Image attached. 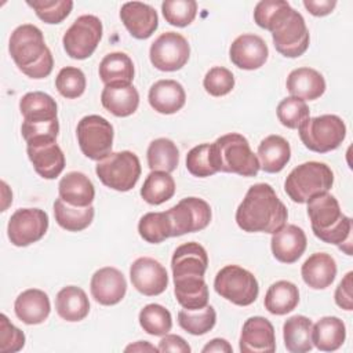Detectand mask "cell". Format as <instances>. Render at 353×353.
<instances>
[{
	"instance_id": "cell-1",
	"label": "cell",
	"mask_w": 353,
	"mask_h": 353,
	"mask_svg": "<svg viewBox=\"0 0 353 353\" xmlns=\"http://www.w3.org/2000/svg\"><path fill=\"white\" fill-rule=\"evenodd\" d=\"M288 212L269 183L252 185L236 210V222L248 233H274L285 225Z\"/></svg>"
},
{
	"instance_id": "cell-2",
	"label": "cell",
	"mask_w": 353,
	"mask_h": 353,
	"mask_svg": "<svg viewBox=\"0 0 353 353\" xmlns=\"http://www.w3.org/2000/svg\"><path fill=\"white\" fill-rule=\"evenodd\" d=\"M8 50L18 69L28 77L44 79L52 72L54 58L37 26L23 23L14 29Z\"/></svg>"
},
{
	"instance_id": "cell-3",
	"label": "cell",
	"mask_w": 353,
	"mask_h": 353,
	"mask_svg": "<svg viewBox=\"0 0 353 353\" xmlns=\"http://www.w3.org/2000/svg\"><path fill=\"white\" fill-rule=\"evenodd\" d=\"M307 215L312 230L324 243L341 247L350 244L352 219L342 214L338 200L328 192L314 196L307 201Z\"/></svg>"
},
{
	"instance_id": "cell-4",
	"label": "cell",
	"mask_w": 353,
	"mask_h": 353,
	"mask_svg": "<svg viewBox=\"0 0 353 353\" xmlns=\"http://www.w3.org/2000/svg\"><path fill=\"white\" fill-rule=\"evenodd\" d=\"M212 163L216 172H232L241 176H256L259 160L250 148L245 137L230 132L211 143Z\"/></svg>"
},
{
	"instance_id": "cell-5",
	"label": "cell",
	"mask_w": 353,
	"mask_h": 353,
	"mask_svg": "<svg viewBox=\"0 0 353 353\" xmlns=\"http://www.w3.org/2000/svg\"><path fill=\"white\" fill-rule=\"evenodd\" d=\"M334 172L320 161H306L295 167L284 182V190L294 203H307L332 188Z\"/></svg>"
},
{
	"instance_id": "cell-6",
	"label": "cell",
	"mask_w": 353,
	"mask_h": 353,
	"mask_svg": "<svg viewBox=\"0 0 353 353\" xmlns=\"http://www.w3.org/2000/svg\"><path fill=\"white\" fill-rule=\"evenodd\" d=\"M269 32L274 48L287 58H298L309 47V30L303 17L290 3L279 12Z\"/></svg>"
},
{
	"instance_id": "cell-7",
	"label": "cell",
	"mask_w": 353,
	"mask_h": 353,
	"mask_svg": "<svg viewBox=\"0 0 353 353\" xmlns=\"http://www.w3.org/2000/svg\"><path fill=\"white\" fill-rule=\"evenodd\" d=\"M298 131L302 143L316 153L336 149L346 137V125L336 114L309 117L298 127Z\"/></svg>"
},
{
	"instance_id": "cell-8",
	"label": "cell",
	"mask_w": 353,
	"mask_h": 353,
	"mask_svg": "<svg viewBox=\"0 0 353 353\" xmlns=\"http://www.w3.org/2000/svg\"><path fill=\"white\" fill-rule=\"evenodd\" d=\"M95 172L105 186L117 192H128L141 176V163L138 156L130 150L112 152L98 161Z\"/></svg>"
},
{
	"instance_id": "cell-9",
	"label": "cell",
	"mask_w": 353,
	"mask_h": 353,
	"mask_svg": "<svg viewBox=\"0 0 353 353\" xmlns=\"http://www.w3.org/2000/svg\"><path fill=\"white\" fill-rule=\"evenodd\" d=\"M214 288L218 295L237 306L254 303L259 294L255 276L237 265L223 266L215 276Z\"/></svg>"
},
{
	"instance_id": "cell-10",
	"label": "cell",
	"mask_w": 353,
	"mask_h": 353,
	"mask_svg": "<svg viewBox=\"0 0 353 353\" xmlns=\"http://www.w3.org/2000/svg\"><path fill=\"white\" fill-rule=\"evenodd\" d=\"M77 141L83 154L91 160L101 161L112 153L113 127L102 116H84L76 128Z\"/></svg>"
},
{
	"instance_id": "cell-11",
	"label": "cell",
	"mask_w": 353,
	"mask_h": 353,
	"mask_svg": "<svg viewBox=\"0 0 353 353\" xmlns=\"http://www.w3.org/2000/svg\"><path fill=\"white\" fill-rule=\"evenodd\" d=\"M102 39V22L95 15H81L74 19L62 37L66 54L73 59L92 55Z\"/></svg>"
},
{
	"instance_id": "cell-12",
	"label": "cell",
	"mask_w": 353,
	"mask_h": 353,
	"mask_svg": "<svg viewBox=\"0 0 353 353\" xmlns=\"http://www.w3.org/2000/svg\"><path fill=\"white\" fill-rule=\"evenodd\" d=\"M171 223V237L203 230L211 221V207L199 197H185L165 211Z\"/></svg>"
},
{
	"instance_id": "cell-13",
	"label": "cell",
	"mask_w": 353,
	"mask_h": 353,
	"mask_svg": "<svg viewBox=\"0 0 353 353\" xmlns=\"http://www.w3.org/2000/svg\"><path fill=\"white\" fill-rule=\"evenodd\" d=\"M190 46L188 40L176 32L161 33L150 46L149 58L152 65L163 72L182 69L189 61Z\"/></svg>"
},
{
	"instance_id": "cell-14",
	"label": "cell",
	"mask_w": 353,
	"mask_h": 353,
	"mask_svg": "<svg viewBox=\"0 0 353 353\" xmlns=\"http://www.w3.org/2000/svg\"><path fill=\"white\" fill-rule=\"evenodd\" d=\"M48 229V215L40 208L17 210L7 226L10 241L15 247H26L39 241Z\"/></svg>"
},
{
	"instance_id": "cell-15",
	"label": "cell",
	"mask_w": 353,
	"mask_h": 353,
	"mask_svg": "<svg viewBox=\"0 0 353 353\" xmlns=\"http://www.w3.org/2000/svg\"><path fill=\"white\" fill-rule=\"evenodd\" d=\"M130 279L137 291L146 296L160 295L168 285L165 268L156 259L141 256L130 268Z\"/></svg>"
},
{
	"instance_id": "cell-16",
	"label": "cell",
	"mask_w": 353,
	"mask_h": 353,
	"mask_svg": "<svg viewBox=\"0 0 353 353\" xmlns=\"http://www.w3.org/2000/svg\"><path fill=\"white\" fill-rule=\"evenodd\" d=\"M239 347L243 353H273L276 350L273 324L262 316L247 319L243 324Z\"/></svg>"
},
{
	"instance_id": "cell-17",
	"label": "cell",
	"mask_w": 353,
	"mask_h": 353,
	"mask_svg": "<svg viewBox=\"0 0 353 353\" xmlns=\"http://www.w3.org/2000/svg\"><path fill=\"white\" fill-rule=\"evenodd\" d=\"M90 290L92 298L98 303L112 306L124 298L127 292V281L119 269L105 266L92 274Z\"/></svg>"
},
{
	"instance_id": "cell-18",
	"label": "cell",
	"mask_w": 353,
	"mask_h": 353,
	"mask_svg": "<svg viewBox=\"0 0 353 353\" xmlns=\"http://www.w3.org/2000/svg\"><path fill=\"white\" fill-rule=\"evenodd\" d=\"M269 55V48L262 37L252 33L240 34L229 48L230 61L240 69L254 70L261 68Z\"/></svg>"
},
{
	"instance_id": "cell-19",
	"label": "cell",
	"mask_w": 353,
	"mask_h": 353,
	"mask_svg": "<svg viewBox=\"0 0 353 353\" xmlns=\"http://www.w3.org/2000/svg\"><path fill=\"white\" fill-rule=\"evenodd\" d=\"M120 19L130 34L138 40L150 37L159 26L156 10L141 1L124 3L120 10Z\"/></svg>"
},
{
	"instance_id": "cell-20",
	"label": "cell",
	"mask_w": 353,
	"mask_h": 353,
	"mask_svg": "<svg viewBox=\"0 0 353 353\" xmlns=\"http://www.w3.org/2000/svg\"><path fill=\"white\" fill-rule=\"evenodd\" d=\"M28 157L34 171L44 179H54L65 168V154L57 141L28 145Z\"/></svg>"
},
{
	"instance_id": "cell-21",
	"label": "cell",
	"mask_w": 353,
	"mask_h": 353,
	"mask_svg": "<svg viewBox=\"0 0 353 353\" xmlns=\"http://www.w3.org/2000/svg\"><path fill=\"white\" fill-rule=\"evenodd\" d=\"M306 244V234L296 225L281 226L270 240L273 256L283 263L296 262L305 252Z\"/></svg>"
},
{
	"instance_id": "cell-22",
	"label": "cell",
	"mask_w": 353,
	"mask_h": 353,
	"mask_svg": "<svg viewBox=\"0 0 353 353\" xmlns=\"http://www.w3.org/2000/svg\"><path fill=\"white\" fill-rule=\"evenodd\" d=\"M208 266V255L205 248L194 241L179 245L172 255L171 269L172 277L203 276Z\"/></svg>"
},
{
	"instance_id": "cell-23",
	"label": "cell",
	"mask_w": 353,
	"mask_h": 353,
	"mask_svg": "<svg viewBox=\"0 0 353 353\" xmlns=\"http://www.w3.org/2000/svg\"><path fill=\"white\" fill-rule=\"evenodd\" d=\"M148 99L156 112L161 114H172L183 108L186 94L181 83L167 79L152 84Z\"/></svg>"
},
{
	"instance_id": "cell-24",
	"label": "cell",
	"mask_w": 353,
	"mask_h": 353,
	"mask_svg": "<svg viewBox=\"0 0 353 353\" xmlns=\"http://www.w3.org/2000/svg\"><path fill=\"white\" fill-rule=\"evenodd\" d=\"M17 317L29 325L41 324L51 312L48 295L37 288H29L21 292L14 303Z\"/></svg>"
},
{
	"instance_id": "cell-25",
	"label": "cell",
	"mask_w": 353,
	"mask_h": 353,
	"mask_svg": "<svg viewBox=\"0 0 353 353\" xmlns=\"http://www.w3.org/2000/svg\"><path fill=\"white\" fill-rule=\"evenodd\" d=\"M102 106L117 117H127L138 109L139 94L132 84H106L101 94Z\"/></svg>"
},
{
	"instance_id": "cell-26",
	"label": "cell",
	"mask_w": 353,
	"mask_h": 353,
	"mask_svg": "<svg viewBox=\"0 0 353 353\" xmlns=\"http://www.w3.org/2000/svg\"><path fill=\"white\" fill-rule=\"evenodd\" d=\"M301 274L306 285L310 288L324 290L335 280L336 262L330 254L314 252L303 262Z\"/></svg>"
},
{
	"instance_id": "cell-27",
	"label": "cell",
	"mask_w": 353,
	"mask_h": 353,
	"mask_svg": "<svg viewBox=\"0 0 353 353\" xmlns=\"http://www.w3.org/2000/svg\"><path fill=\"white\" fill-rule=\"evenodd\" d=\"M285 87L291 97H296L303 101H314L324 94L325 80L316 69L298 68L288 74Z\"/></svg>"
},
{
	"instance_id": "cell-28",
	"label": "cell",
	"mask_w": 353,
	"mask_h": 353,
	"mask_svg": "<svg viewBox=\"0 0 353 353\" xmlns=\"http://www.w3.org/2000/svg\"><path fill=\"white\" fill-rule=\"evenodd\" d=\"M258 160L262 171L269 174L280 172L291 157V148L287 139L280 135H269L258 146Z\"/></svg>"
},
{
	"instance_id": "cell-29",
	"label": "cell",
	"mask_w": 353,
	"mask_h": 353,
	"mask_svg": "<svg viewBox=\"0 0 353 353\" xmlns=\"http://www.w3.org/2000/svg\"><path fill=\"white\" fill-rule=\"evenodd\" d=\"M59 197L74 207H88L95 197V189L87 175L79 171L68 172L58 185Z\"/></svg>"
},
{
	"instance_id": "cell-30",
	"label": "cell",
	"mask_w": 353,
	"mask_h": 353,
	"mask_svg": "<svg viewBox=\"0 0 353 353\" xmlns=\"http://www.w3.org/2000/svg\"><path fill=\"white\" fill-rule=\"evenodd\" d=\"M174 294L178 303L188 310H199L208 305V287L203 276L174 277Z\"/></svg>"
},
{
	"instance_id": "cell-31",
	"label": "cell",
	"mask_w": 353,
	"mask_h": 353,
	"mask_svg": "<svg viewBox=\"0 0 353 353\" xmlns=\"http://www.w3.org/2000/svg\"><path fill=\"white\" fill-rule=\"evenodd\" d=\"M55 309L58 316L66 321H81L90 312V301L80 287L68 285L57 294Z\"/></svg>"
},
{
	"instance_id": "cell-32",
	"label": "cell",
	"mask_w": 353,
	"mask_h": 353,
	"mask_svg": "<svg viewBox=\"0 0 353 353\" xmlns=\"http://www.w3.org/2000/svg\"><path fill=\"white\" fill-rule=\"evenodd\" d=\"M346 338L345 323L335 316L321 317L312 330L313 346L321 352H334L339 349Z\"/></svg>"
},
{
	"instance_id": "cell-33",
	"label": "cell",
	"mask_w": 353,
	"mask_h": 353,
	"mask_svg": "<svg viewBox=\"0 0 353 353\" xmlns=\"http://www.w3.org/2000/svg\"><path fill=\"white\" fill-rule=\"evenodd\" d=\"M313 323L306 316H291L284 321V346L291 353H306L313 349L312 341Z\"/></svg>"
},
{
	"instance_id": "cell-34",
	"label": "cell",
	"mask_w": 353,
	"mask_h": 353,
	"mask_svg": "<svg viewBox=\"0 0 353 353\" xmlns=\"http://www.w3.org/2000/svg\"><path fill=\"white\" fill-rule=\"evenodd\" d=\"M299 303L298 287L287 280L273 283L265 295V309L276 316H283L292 312Z\"/></svg>"
},
{
	"instance_id": "cell-35",
	"label": "cell",
	"mask_w": 353,
	"mask_h": 353,
	"mask_svg": "<svg viewBox=\"0 0 353 353\" xmlns=\"http://www.w3.org/2000/svg\"><path fill=\"white\" fill-rule=\"evenodd\" d=\"M55 99L41 91L25 94L19 101V110L23 121H48L57 119Z\"/></svg>"
},
{
	"instance_id": "cell-36",
	"label": "cell",
	"mask_w": 353,
	"mask_h": 353,
	"mask_svg": "<svg viewBox=\"0 0 353 353\" xmlns=\"http://www.w3.org/2000/svg\"><path fill=\"white\" fill-rule=\"evenodd\" d=\"M99 77L106 84H131L134 79V63L124 52H110L99 63Z\"/></svg>"
},
{
	"instance_id": "cell-37",
	"label": "cell",
	"mask_w": 353,
	"mask_h": 353,
	"mask_svg": "<svg viewBox=\"0 0 353 353\" xmlns=\"http://www.w3.org/2000/svg\"><path fill=\"white\" fill-rule=\"evenodd\" d=\"M54 216L62 229L80 232L91 225L94 219V207H74L59 197L54 201Z\"/></svg>"
},
{
	"instance_id": "cell-38",
	"label": "cell",
	"mask_w": 353,
	"mask_h": 353,
	"mask_svg": "<svg viewBox=\"0 0 353 353\" xmlns=\"http://www.w3.org/2000/svg\"><path fill=\"white\" fill-rule=\"evenodd\" d=\"M148 165L152 171L172 172L179 163V150L168 138H157L149 143Z\"/></svg>"
},
{
	"instance_id": "cell-39",
	"label": "cell",
	"mask_w": 353,
	"mask_h": 353,
	"mask_svg": "<svg viewBox=\"0 0 353 353\" xmlns=\"http://www.w3.org/2000/svg\"><path fill=\"white\" fill-rule=\"evenodd\" d=\"M174 193L175 181L170 172L165 171H152L141 188L142 199L152 205L163 204L164 201L170 200Z\"/></svg>"
},
{
	"instance_id": "cell-40",
	"label": "cell",
	"mask_w": 353,
	"mask_h": 353,
	"mask_svg": "<svg viewBox=\"0 0 353 353\" xmlns=\"http://www.w3.org/2000/svg\"><path fill=\"white\" fill-rule=\"evenodd\" d=\"M178 323L181 328L192 335H204L211 331L216 323V313L212 306L199 310L182 309L178 312Z\"/></svg>"
},
{
	"instance_id": "cell-41",
	"label": "cell",
	"mask_w": 353,
	"mask_h": 353,
	"mask_svg": "<svg viewBox=\"0 0 353 353\" xmlns=\"http://www.w3.org/2000/svg\"><path fill=\"white\" fill-rule=\"evenodd\" d=\"M139 324L149 335L163 336L171 331L172 317L164 306L159 303H149L139 312Z\"/></svg>"
},
{
	"instance_id": "cell-42",
	"label": "cell",
	"mask_w": 353,
	"mask_h": 353,
	"mask_svg": "<svg viewBox=\"0 0 353 353\" xmlns=\"http://www.w3.org/2000/svg\"><path fill=\"white\" fill-rule=\"evenodd\" d=\"M139 236L150 243L159 244L165 239L171 237V223L167 212H148L145 214L138 223Z\"/></svg>"
},
{
	"instance_id": "cell-43",
	"label": "cell",
	"mask_w": 353,
	"mask_h": 353,
	"mask_svg": "<svg viewBox=\"0 0 353 353\" xmlns=\"http://www.w3.org/2000/svg\"><path fill=\"white\" fill-rule=\"evenodd\" d=\"M161 11L170 25L185 28L196 18L197 3L194 0H164Z\"/></svg>"
},
{
	"instance_id": "cell-44",
	"label": "cell",
	"mask_w": 353,
	"mask_h": 353,
	"mask_svg": "<svg viewBox=\"0 0 353 353\" xmlns=\"http://www.w3.org/2000/svg\"><path fill=\"white\" fill-rule=\"evenodd\" d=\"M26 4L43 22L51 25L61 23L73 8L72 0H26Z\"/></svg>"
},
{
	"instance_id": "cell-45",
	"label": "cell",
	"mask_w": 353,
	"mask_h": 353,
	"mask_svg": "<svg viewBox=\"0 0 353 353\" xmlns=\"http://www.w3.org/2000/svg\"><path fill=\"white\" fill-rule=\"evenodd\" d=\"M309 108L306 102L296 97H287L277 105L279 121L291 130L298 128L306 119H309Z\"/></svg>"
},
{
	"instance_id": "cell-46",
	"label": "cell",
	"mask_w": 353,
	"mask_h": 353,
	"mask_svg": "<svg viewBox=\"0 0 353 353\" xmlns=\"http://www.w3.org/2000/svg\"><path fill=\"white\" fill-rule=\"evenodd\" d=\"M85 84L87 83L83 70L74 66L62 68L55 79V87L58 92L68 99H74L83 95Z\"/></svg>"
},
{
	"instance_id": "cell-47",
	"label": "cell",
	"mask_w": 353,
	"mask_h": 353,
	"mask_svg": "<svg viewBox=\"0 0 353 353\" xmlns=\"http://www.w3.org/2000/svg\"><path fill=\"white\" fill-rule=\"evenodd\" d=\"M188 171L199 178H205L216 172L212 163L211 143H201L190 149L186 154Z\"/></svg>"
},
{
	"instance_id": "cell-48",
	"label": "cell",
	"mask_w": 353,
	"mask_h": 353,
	"mask_svg": "<svg viewBox=\"0 0 353 353\" xmlns=\"http://www.w3.org/2000/svg\"><path fill=\"white\" fill-rule=\"evenodd\" d=\"M21 132L28 145L57 141L59 132L58 119L48 121H23Z\"/></svg>"
},
{
	"instance_id": "cell-49",
	"label": "cell",
	"mask_w": 353,
	"mask_h": 353,
	"mask_svg": "<svg viewBox=\"0 0 353 353\" xmlns=\"http://www.w3.org/2000/svg\"><path fill=\"white\" fill-rule=\"evenodd\" d=\"M203 85L210 95L223 97L233 90L234 76L229 69L223 66H214L205 73Z\"/></svg>"
},
{
	"instance_id": "cell-50",
	"label": "cell",
	"mask_w": 353,
	"mask_h": 353,
	"mask_svg": "<svg viewBox=\"0 0 353 353\" xmlns=\"http://www.w3.org/2000/svg\"><path fill=\"white\" fill-rule=\"evenodd\" d=\"M25 345V334L10 323L6 314H0V352L15 353Z\"/></svg>"
},
{
	"instance_id": "cell-51",
	"label": "cell",
	"mask_w": 353,
	"mask_h": 353,
	"mask_svg": "<svg viewBox=\"0 0 353 353\" xmlns=\"http://www.w3.org/2000/svg\"><path fill=\"white\" fill-rule=\"evenodd\" d=\"M287 3L288 1H284V0H263V1H259L255 6V10H254V21L256 22V25L259 28L269 30L272 22L274 21L277 14L283 10V7Z\"/></svg>"
},
{
	"instance_id": "cell-52",
	"label": "cell",
	"mask_w": 353,
	"mask_h": 353,
	"mask_svg": "<svg viewBox=\"0 0 353 353\" xmlns=\"http://www.w3.org/2000/svg\"><path fill=\"white\" fill-rule=\"evenodd\" d=\"M352 276L353 273L349 272L346 276L342 279V281L338 284L335 290V303L345 309V310H352L353 309V298H352Z\"/></svg>"
},
{
	"instance_id": "cell-53",
	"label": "cell",
	"mask_w": 353,
	"mask_h": 353,
	"mask_svg": "<svg viewBox=\"0 0 353 353\" xmlns=\"http://www.w3.org/2000/svg\"><path fill=\"white\" fill-rule=\"evenodd\" d=\"M192 349L189 343L179 335L165 334L159 342V352H178V353H189Z\"/></svg>"
},
{
	"instance_id": "cell-54",
	"label": "cell",
	"mask_w": 353,
	"mask_h": 353,
	"mask_svg": "<svg viewBox=\"0 0 353 353\" xmlns=\"http://www.w3.org/2000/svg\"><path fill=\"white\" fill-rule=\"evenodd\" d=\"M305 8L314 17H324L332 12L336 6L335 0H305Z\"/></svg>"
},
{
	"instance_id": "cell-55",
	"label": "cell",
	"mask_w": 353,
	"mask_h": 353,
	"mask_svg": "<svg viewBox=\"0 0 353 353\" xmlns=\"http://www.w3.org/2000/svg\"><path fill=\"white\" fill-rule=\"evenodd\" d=\"M208 352H225V353H232L233 347L229 345V342L226 339H221V338H214L211 339L204 347H203V353H208Z\"/></svg>"
},
{
	"instance_id": "cell-56",
	"label": "cell",
	"mask_w": 353,
	"mask_h": 353,
	"mask_svg": "<svg viewBox=\"0 0 353 353\" xmlns=\"http://www.w3.org/2000/svg\"><path fill=\"white\" fill-rule=\"evenodd\" d=\"M125 352H159V347L150 345L146 341H138L137 343L127 346Z\"/></svg>"
}]
</instances>
